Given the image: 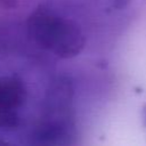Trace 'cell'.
Instances as JSON below:
<instances>
[{
    "label": "cell",
    "instance_id": "obj_4",
    "mask_svg": "<svg viewBox=\"0 0 146 146\" xmlns=\"http://www.w3.org/2000/svg\"><path fill=\"white\" fill-rule=\"evenodd\" d=\"M5 1H8V0H0V2H5Z\"/></svg>",
    "mask_w": 146,
    "mask_h": 146
},
{
    "label": "cell",
    "instance_id": "obj_1",
    "mask_svg": "<svg viewBox=\"0 0 146 146\" xmlns=\"http://www.w3.org/2000/svg\"><path fill=\"white\" fill-rule=\"evenodd\" d=\"M27 32L38 46L59 58L79 55L86 43L84 34L76 22L43 8L34 10L29 17Z\"/></svg>",
    "mask_w": 146,
    "mask_h": 146
},
{
    "label": "cell",
    "instance_id": "obj_2",
    "mask_svg": "<svg viewBox=\"0 0 146 146\" xmlns=\"http://www.w3.org/2000/svg\"><path fill=\"white\" fill-rule=\"evenodd\" d=\"M27 98L24 83L15 76L0 78V128L11 130L19 125L17 112Z\"/></svg>",
    "mask_w": 146,
    "mask_h": 146
},
{
    "label": "cell",
    "instance_id": "obj_3",
    "mask_svg": "<svg viewBox=\"0 0 146 146\" xmlns=\"http://www.w3.org/2000/svg\"><path fill=\"white\" fill-rule=\"evenodd\" d=\"M129 2L130 0H113V6L117 9H121V8H124Z\"/></svg>",
    "mask_w": 146,
    "mask_h": 146
}]
</instances>
